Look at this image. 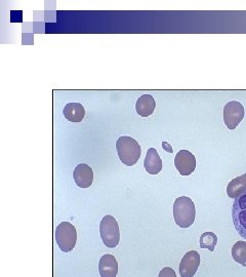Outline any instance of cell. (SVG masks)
Returning a JSON list of instances; mask_svg holds the SVG:
<instances>
[{
	"label": "cell",
	"mask_w": 246,
	"mask_h": 277,
	"mask_svg": "<svg viewBox=\"0 0 246 277\" xmlns=\"http://www.w3.org/2000/svg\"><path fill=\"white\" fill-rule=\"evenodd\" d=\"M56 240L59 249L63 253H70L74 250L77 242V231L69 222H62L56 229Z\"/></svg>",
	"instance_id": "277c9868"
},
{
	"label": "cell",
	"mask_w": 246,
	"mask_h": 277,
	"mask_svg": "<svg viewBox=\"0 0 246 277\" xmlns=\"http://www.w3.org/2000/svg\"><path fill=\"white\" fill-rule=\"evenodd\" d=\"M200 265V255L196 251H190L183 256L180 264L181 277H193Z\"/></svg>",
	"instance_id": "ba28073f"
},
{
	"label": "cell",
	"mask_w": 246,
	"mask_h": 277,
	"mask_svg": "<svg viewBox=\"0 0 246 277\" xmlns=\"http://www.w3.org/2000/svg\"><path fill=\"white\" fill-rule=\"evenodd\" d=\"M162 147H163V149L167 150L168 152H172V149L170 148V146L168 145V144H167L166 142H163V143H162Z\"/></svg>",
	"instance_id": "ac0fdd59"
},
{
	"label": "cell",
	"mask_w": 246,
	"mask_h": 277,
	"mask_svg": "<svg viewBox=\"0 0 246 277\" xmlns=\"http://www.w3.org/2000/svg\"><path fill=\"white\" fill-rule=\"evenodd\" d=\"M116 150L120 161L127 167H132L141 157V146L137 140L128 136H122L116 141Z\"/></svg>",
	"instance_id": "7a4b0ae2"
},
{
	"label": "cell",
	"mask_w": 246,
	"mask_h": 277,
	"mask_svg": "<svg viewBox=\"0 0 246 277\" xmlns=\"http://www.w3.org/2000/svg\"><path fill=\"white\" fill-rule=\"evenodd\" d=\"M244 118V107L237 101H231L224 108V121L229 129L237 128Z\"/></svg>",
	"instance_id": "8992f818"
},
{
	"label": "cell",
	"mask_w": 246,
	"mask_h": 277,
	"mask_svg": "<svg viewBox=\"0 0 246 277\" xmlns=\"http://www.w3.org/2000/svg\"><path fill=\"white\" fill-rule=\"evenodd\" d=\"M174 166L182 176H190L196 169V158L188 150H181L174 158Z\"/></svg>",
	"instance_id": "52a82bcc"
},
{
	"label": "cell",
	"mask_w": 246,
	"mask_h": 277,
	"mask_svg": "<svg viewBox=\"0 0 246 277\" xmlns=\"http://www.w3.org/2000/svg\"><path fill=\"white\" fill-rule=\"evenodd\" d=\"M199 243L201 249H206L210 252H213L218 243V236L213 232H204L200 236Z\"/></svg>",
	"instance_id": "2e32d148"
},
{
	"label": "cell",
	"mask_w": 246,
	"mask_h": 277,
	"mask_svg": "<svg viewBox=\"0 0 246 277\" xmlns=\"http://www.w3.org/2000/svg\"><path fill=\"white\" fill-rule=\"evenodd\" d=\"M158 277H178L176 274V271H174L170 267H164L163 269H161V271L159 272Z\"/></svg>",
	"instance_id": "e0dca14e"
},
{
	"label": "cell",
	"mask_w": 246,
	"mask_h": 277,
	"mask_svg": "<svg viewBox=\"0 0 246 277\" xmlns=\"http://www.w3.org/2000/svg\"><path fill=\"white\" fill-rule=\"evenodd\" d=\"M99 272L101 277H116L118 273V263L113 255H104L99 262Z\"/></svg>",
	"instance_id": "30bf717a"
},
{
	"label": "cell",
	"mask_w": 246,
	"mask_h": 277,
	"mask_svg": "<svg viewBox=\"0 0 246 277\" xmlns=\"http://www.w3.org/2000/svg\"><path fill=\"white\" fill-rule=\"evenodd\" d=\"M246 192V173L233 179L227 187V194L230 198L236 199Z\"/></svg>",
	"instance_id": "5bb4252c"
},
{
	"label": "cell",
	"mask_w": 246,
	"mask_h": 277,
	"mask_svg": "<svg viewBox=\"0 0 246 277\" xmlns=\"http://www.w3.org/2000/svg\"><path fill=\"white\" fill-rule=\"evenodd\" d=\"M156 107V102L151 95H144L137 101L136 110L137 113L142 117H148L153 114Z\"/></svg>",
	"instance_id": "7c38bea8"
},
{
	"label": "cell",
	"mask_w": 246,
	"mask_h": 277,
	"mask_svg": "<svg viewBox=\"0 0 246 277\" xmlns=\"http://www.w3.org/2000/svg\"><path fill=\"white\" fill-rule=\"evenodd\" d=\"M232 258L238 264L246 266V241H237L233 245Z\"/></svg>",
	"instance_id": "9a60e30c"
},
{
	"label": "cell",
	"mask_w": 246,
	"mask_h": 277,
	"mask_svg": "<svg viewBox=\"0 0 246 277\" xmlns=\"http://www.w3.org/2000/svg\"><path fill=\"white\" fill-rule=\"evenodd\" d=\"M173 218L181 228H189L196 218V209L193 200L187 196L178 197L173 203Z\"/></svg>",
	"instance_id": "6da1fadb"
},
{
	"label": "cell",
	"mask_w": 246,
	"mask_h": 277,
	"mask_svg": "<svg viewBox=\"0 0 246 277\" xmlns=\"http://www.w3.org/2000/svg\"><path fill=\"white\" fill-rule=\"evenodd\" d=\"M73 179L80 188H89L94 182V171L86 163H80L73 171Z\"/></svg>",
	"instance_id": "9c48e42d"
},
{
	"label": "cell",
	"mask_w": 246,
	"mask_h": 277,
	"mask_svg": "<svg viewBox=\"0 0 246 277\" xmlns=\"http://www.w3.org/2000/svg\"><path fill=\"white\" fill-rule=\"evenodd\" d=\"M64 116L71 122H80L85 116V109L80 103H68L63 110Z\"/></svg>",
	"instance_id": "4fadbf2b"
},
{
	"label": "cell",
	"mask_w": 246,
	"mask_h": 277,
	"mask_svg": "<svg viewBox=\"0 0 246 277\" xmlns=\"http://www.w3.org/2000/svg\"><path fill=\"white\" fill-rule=\"evenodd\" d=\"M144 168L150 174H158L162 170V160L156 149L150 148L147 151L145 160H144Z\"/></svg>",
	"instance_id": "8fae6325"
},
{
	"label": "cell",
	"mask_w": 246,
	"mask_h": 277,
	"mask_svg": "<svg viewBox=\"0 0 246 277\" xmlns=\"http://www.w3.org/2000/svg\"><path fill=\"white\" fill-rule=\"evenodd\" d=\"M232 218L235 229L246 239V192L233 202Z\"/></svg>",
	"instance_id": "5b68a950"
},
{
	"label": "cell",
	"mask_w": 246,
	"mask_h": 277,
	"mask_svg": "<svg viewBox=\"0 0 246 277\" xmlns=\"http://www.w3.org/2000/svg\"><path fill=\"white\" fill-rule=\"evenodd\" d=\"M101 238L107 248L114 249L120 241V230L117 220L113 215L107 214L100 224Z\"/></svg>",
	"instance_id": "3957f363"
}]
</instances>
